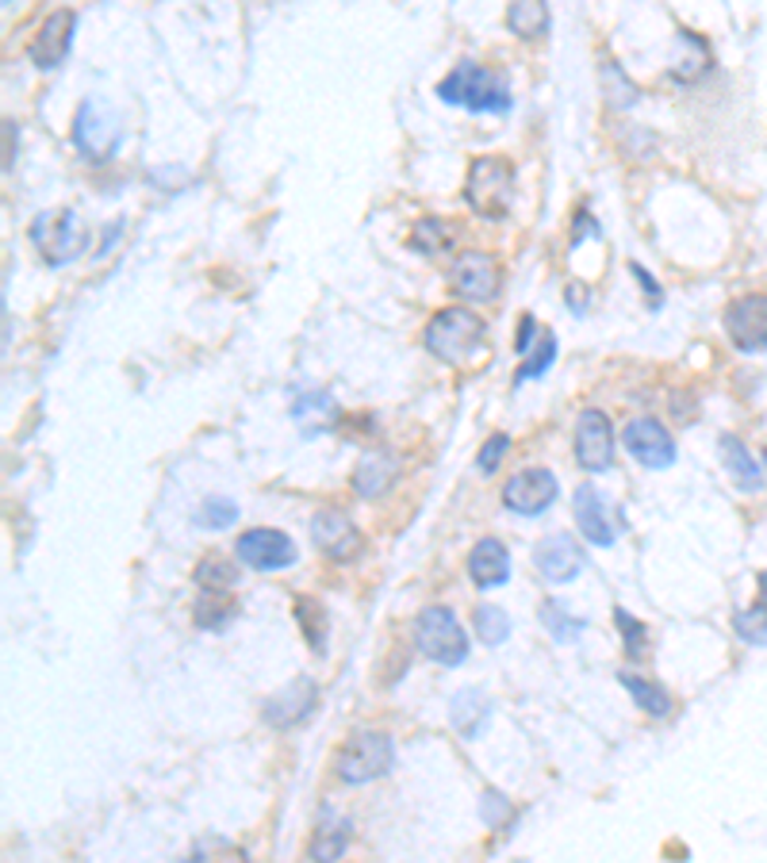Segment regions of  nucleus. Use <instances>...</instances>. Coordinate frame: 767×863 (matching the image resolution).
Listing matches in <instances>:
<instances>
[{
	"label": "nucleus",
	"mask_w": 767,
	"mask_h": 863,
	"mask_svg": "<svg viewBox=\"0 0 767 863\" xmlns=\"http://www.w3.org/2000/svg\"><path fill=\"white\" fill-rule=\"evenodd\" d=\"M438 101L441 104H461L469 111H499L510 108V85L503 73L487 70L480 62H461L446 81H438Z\"/></svg>",
	"instance_id": "obj_1"
},
{
	"label": "nucleus",
	"mask_w": 767,
	"mask_h": 863,
	"mask_svg": "<svg viewBox=\"0 0 767 863\" xmlns=\"http://www.w3.org/2000/svg\"><path fill=\"white\" fill-rule=\"evenodd\" d=\"M464 200L484 220H503L515 200V165L503 154H484L469 165L464 177Z\"/></svg>",
	"instance_id": "obj_2"
},
{
	"label": "nucleus",
	"mask_w": 767,
	"mask_h": 863,
	"mask_svg": "<svg viewBox=\"0 0 767 863\" xmlns=\"http://www.w3.org/2000/svg\"><path fill=\"white\" fill-rule=\"evenodd\" d=\"M423 342L434 357L449 365H464L484 342V319L464 307H441L423 330Z\"/></svg>",
	"instance_id": "obj_3"
},
{
	"label": "nucleus",
	"mask_w": 767,
	"mask_h": 863,
	"mask_svg": "<svg viewBox=\"0 0 767 863\" xmlns=\"http://www.w3.org/2000/svg\"><path fill=\"white\" fill-rule=\"evenodd\" d=\"M415 645L423 649V657H430L434 664L457 667L469 660V637H464L461 622L453 618L449 606H426L415 618Z\"/></svg>",
	"instance_id": "obj_4"
},
{
	"label": "nucleus",
	"mask_w": 767,
	"mask_h": 863,
	"mask_svg": "<svg viewBox=\"0 0 767 863\" xmlns=\"http://www.w3.org/2000/svg\"><path fill=\"white\" fill-rule=\"evenodd\" d=\"M338 768V779L342 783H373V779H380L384 771L392 768V737H384V733H353L350 741L342 745V753H338L334 760Z\"/></svg>",
	"instance_id": "obj_5"
},
{
	"label": "nucleus",
	"mask_w": 767,
	"mask_h": 863,
	"mask_svg": "<svg viewBox=\"0 0 767 863\" xmlns=\"http://www.w3.org/2000/svg\"><path fill=\"white\" fill-rule=\"evenodd\" d=\"M27 235H32L35 250L43 253L47 265H66V261H73L81 250H85V230L78 227V215H73L70 208L35 215V223H32Z\"/></svg>",
	"instance_id": "obj_6"
},
{
	"label": "nucleus",
	"mask_w": 767,
	"mask_h": 863,
	"mask_svg": "<svg viewBox=\"0 0 767 863\" xmlns=\"http://www.w3.org/2000/svg\"><path fill=\"white\" fill-rule=\"evenodd\" d=\"M73 142H78V150L88 162H108V157L116 154V146H119L116 116H111L96 96L81 101L78 116H73Z\"/></svg>",
	"instance_id": "obj_7"
},
{
	"label": "nucleus",
	"mask_w": 767,
	"mask_h": 863,
	"mask_svg": "<svg viewBox=\"0 0 767 863\" xmlns=\"http://www.w3.org/2000/svg\"><path fill=\"white\" fill-rule=\"evenodd\" d=\"M296 542L281 530H246L235 542V560L246 568H258V572H281V568L296 565Z\"/></svg>",
	"instance_id": "obj_8"
},
{
	"label": "nucleus",
	"mask_w": 767,
	"mask_h": 863,
	"mask_svg": "<svg viewBox=\"0 0 767 863\" xmlns=\"http://www.w3.org/2000/svg\"><path fill=\"white\" fill-rule=\"evenodd\" d=\"M725 334L736 350H744V354L767 350V296L764 292H752V296H741L725 307Z\"/></svg>",
	"instance_id": "obj_9"
},
{
	"label": "nucleus",
	"mask_w": 767,
	"mask_h": 863,
	"mask_svg": "<svg viewBox=\"0 0 767 863\" xmlns=\"http://www.w3.org/2000/svg\"><path fill=\"white\" fill-rule=\"evenodd\" d=\"M449 288L461 299L487 304V299L499 296V265H495L492 253H480V250L461 253L453 261V269H449Z\"/></svg>",
	"instance_id": "obj_10"
},
{
	"label": "nucleus",
	"mask_w": 767,
	"mask_h": 863,
	"mask_svg": "<svg viewBox=\"0 0 767 863\" xmlns=\"http://www.w3.org/2000/svg\"><path fill=\"white\" fill-rule=\"evenodd\" d=\"M576 461L588 472H606L614 464V426L599 407L576 418Z\"/></svg>",
	"instance_id": "obj_11"
},
{
	"label": "nucleus",
	"mask_w": 767,
	"mask_h": 863,
	"mask_svg": "<svg viewBox=\"0 0 767 863\" xmlns=\"http://www.w3.org/2000/svg\"><path fill=\"white\" fill-rule=\"evenodd\" d=\"M560 495V484L548 469H526L518 476L507 480L503 487V507L515 510V515H541V510L553 507V499Z\"/></svg>",
	"instance_id": "obj_12"
},
{
	"label": "nucleus",
	"mask_w": 767,
	"mask_h": 863,
	"mask_svg": "<svg viewBox=\"0 0 767 863\" xmlns=\"http://www.w3.org/2000/svg\"><path fill=\"white\" fill-rule=\"evenodd\" d=\"M629 457L641 461L645 469H668L675 464V438L657 423V418H629L626 430H622Z\"/></svg>",
	"instance_id": "obj_13"
},
{
	"label": "nucleus",
	"mask_w": 767,
	"mask_h": 863,
	"mask_svg": "<svg viewBox=\"0 0 767 863\" xmlns=\"http://www.w3.org/2000/svg\"><path fill=\"white\" fill-rule=\"evenodd\" d=\"M311 537L330 560H353L361 553V530L338 507H327L311 518Z\"/></svg>",
	"instance_id": "obj_14"
},
{
	"label": "nucleus",
	"mask_w": 767,
	"mask_h": 863,
	"mask_svg": "<svg viewBox=\"0 0 767 863\" xmlns=\"http://www.w3.org/2000/svg\"><path fill=\"white\" fill-rule=\"evenodd\" d=\"M73 27H78V12H70V9H58L43 20L39 35H35L32 50H27L39 70H58V66L66 62V55H70V47H73Z\"/></svg>",
	"instance_id": "obj_15"
},
{
	"label": "nucleus",
	"mask_w": 767,
	"mask_h": 863,
	"mask_svg": "<svg viewBox=\"0 0 767 863\" xmlns=\"http://www.w3.org/2000/svg\"><path fill=\"white\" fill-rule=\"evenodd\" d=\"M583 565H588V557H583V549L576 542H571L568 534H548L538 542V549H533V568H538L541 576H545L548 583H568L576 580V576L583 572Z\"/></svg>",
	"instance_id": "obj_16"
},
{
	"label": "nucleus",
	"mask_w": 767,
	"mask_h": 863,
	"mask_svg": "<svg viewBox=\"0 0 767 863\" xmlns=\"http://www.w3.org/2000/svg\"><path fill=\"white\" fill-rule=\"evenodd\" d=\"M571 510H576V527H580V534L588 537L591 545H603V549L614 545L618 530H614V518H611V510H606L603 492H595L591 484H580L576 495H571Z\"/></svg>",
	"instance_id": "obj_17"
},
{
	"label": "nucleus",
	"mask_w": 767,
	"mask_h": 863,
	"mask_svg": "<svg viewBox=\"0 0 767 863\" xmlns=\"http://www.w3.org/2000/svg\"><path fill=\"white\" fill-rule=\"evenodd\" d=\"M315 702H319L315 679L299 675V679H292V687H284L281 695H273V699L261 707V714H266V722L276 725V730H288V725H299L307 714H311Z\"/></svg>",
	"instance_id": "obj_18"
},
{
	"label": "nucleus",
	"mask_w": 767,
	"mask_h": 863,
	"mask_svg": "<svg viewBox=\"0 0 767 863\" xmlns=\"http://www.w3.org/2000/svg\"><path fill=\"white\" fill-rule=\"evenodd\" d=\"M469 576L476 588L492 591V588H503L510 576V553L503 542H495V537H484V542H476V549L469 553Z\"/></svg>",
	"instance_id": "obj_19"
},
{
	"label": "nucleus",
	"mask_w": 767,
	"mask_h": 863,
	"mask_svg": "<svg viewBox=\"0 0 767 863\" xmlns=\"http://www.w3.org/2000/svg\"><path fill=\"white\" fill-rule=\"evenodd\" d=\"M718 449H721V464H725L729 476L736 480V487H741V492H748V495H756L759 487H764V464H756L752 449L744 446L736 434H721Z\"/></svg>",
	"instance_id": "obj_20"
},
{
	"label": "nucleus",
	"mask_w": 767,
	"mask_h": 863,
	"mask_svg": "<svg viewBox=\"0 0 767 863\" xmlns=\"http://www.w3.org/2000/svg\"><path fill=\"white\" fill-rule=\"evenodd\" d=\"M350 840H353V821H345V817L327 809V814L319 817V825H315L307 855H311V863H338L345 855V848H350Z\"/></svg>",
	"instance_id": "obj_21"
},
{
	"label": "nucleus",
	"mask_w": 767,
	"mask_h": 863,
	"mask_svg": "<svg viewBox=\"0 0 767 863\" xmlns=\"http://www.w3.org/2000/svg\"><path fill=\"white\" fill-rule=\"evenodd\" d=\"M396 476H400V461H396V453L376 449V453L361 457V464L353 469V492L365 495V499H376V495H384L396 484Z\"/></svg>",
	"instance_id": "obj_22"
},
{
	"label": "nucleus",
	"mask_w": 767,
	"mask_h": 863,
	"mask_svg": "<svg viewBox=\"0 0 767 863\" xmlns=\"http://www.w3.org/2000/svg\"><path fill=\"white\" fill-rule=\"evenodd\" d=\"M449 722H453V730L461 733L464 741H476L480 733L487 730V722H492V702H487V695H480V690H461V695H453V702H449Z\"/></svg>",
	"instance_id": "obj_23"
},
{
	"label": "nucleus",
	"mask_w": 767,
	"mask_h": 863,
	"mask_svg": "<svg viewBox=\"0 0 767 863\" xmlns=\"http://www.w3.org/2000/svg\"><path fill=\"white\" fill-rule=\"evenodd\" d=\"M733 629L741 641L748 645H767V572H759V599L748 611H736Z\"/></svg>",
	"instance_id": "obj_24"
},
{
	"label": "nucleus",
	"mask_w": 767,
	"mask_h": 863,
	"mask_svg": "<svg viewBox=\"0 0 767 863\" xmlns=\"http://www.w3.org/2000/svg\"><path fill=\"white\" fill-rule=\"evenodd\" d=\"M618 679H622V687H626L629 695H634V702L645 710V714L668 718V710H672V699H668V690H660V683L641 679L637 672H618Z\"/></svg>",
	"instance_id": "obj_25"
},
{
	"label": "nucleus",
	"mask_w": 767,
	"mask_h": 863,
	"mask_svg": "<svg viewBox=\"0 0 767 863\" xmlns=\"http://www.w3.org/2000/svg\"><path fill=\"white\" fill-rule=\"evenodd\" d=\"M507 27L518 39H541L548 32V9L533 4V0H518V4L507 9Z\"/></svg>",
	"instance_id": "obj_26"
},
{
	"label": "nucleus",
	"mask_w": 767,
	"mask_h": 863,
	"mask_svg": "<svg viewBox=\"0 0 767 863\" xmlns=\"http://www.w3.org/2000/svg\"><path fill=\"white\" fill-rule=\"evenodd\" d=\"M538 618H541V626H545L548 634H553L560 645L580 641L583 626H588V622H583V618H571V614H568V606H564V603H556V599H545V603H541Z\"/></svg>",
	"instance_id": "obj_27"
},
{
	"label": "nucleus",
	"mask_w": 767,
	"mask_h": 863,
	"mask_svg": "<svg viewBox=\"0 0 767 863\" xmlns=\"http://www.w3.org/2000/svg\"><path fill=\"white\" fill-rule=\"evenodd\" d=\"M192 580H197L200 591H231L238 583V565L231 557H220V553H212V557H204L197 565Z\"/></svg>",
	"instance_id": "obj_28"
},
{
	"label": "nucleus",
	"mask_w": 767,
	"mask_h": 863,
	"mask_svg": "<svg viewBox=\"0 0 767 863\" xmlns=\"http://www.w3.org/2000/svg\"><path fill=\"white\" fill-rule=\"evenodd\" d=\"M192 614H197L200 629H223L235 618V599H231V591H200Z\"/></svg>",
	"instance_id": "obj_29"
},
{
	"label": "nucleus",
	"mask_w": 767,
	"mask_h": 863,
	"mask_svg": "<svg viewBox=\"0 0 767 863\" xmlns=\"http://www.w3.org/2000/svg\"><path fill=\"white\" fill-rule=\"evenodd\" d=\"M292 614H296L299 629H304L307 645H311V652H322L327 649V611H322L315 599L299 595L296 603H292Z\"/></svg>",
	"instance_id": "obj_30"
},
{
	"label": "nucleus",
	"mask_w": 767,
	"mask_h": 863,
	"mask_svg": "<svg viewBox=\"0 0 767 863\" xmlns=\"http://www.w3.org/2000/svg\"><path fill=\"white\" fill-rule=\"evenodd\" d=\"M188 863H250L246 860V852L238 844H231V840L223 837H204L192 844V852H188Z\"/></svg>",
	"instance_id": "obj_31"
},
{
	"label": "nucleus",
	"mask_w": 767,
	"mask_h": 863,
	"mask_svg": "<svg viewBox=\"0 0 767 863\" xmlns=\"http://www.w3.org/2000/svg\"><path fill=\"white\" fill-rule=\"evenodd\" d=\"M476 637L484 645H503L507 641V634H510V622H507V611H499V606H492V603H484V606H476Z\"/></svg>",
	"instance_id": "obj_32"
},
{
	"label": "nucleus",
	"mask_w": 767,
	"mask_h": 863,
	"mask_svg": "<svg viewBox=\"0 0 767 863\" xmlns=\"http://www.w3.org/2000/svg\"><path fill=\"white\" fill-rule=\"evenodd\" d=\"M553 362H556V338H553V330H541V342L533 345L530 357H526L522 369H518V385H526V380L541 377V373H545Z\"/></svg>",
	"instance_id": "obj_33"
},
{
	"label": "nucleus",
	"mask_w": 767,
	"mask_h": 863,
	"mask_svg": "<svg viewBox=\"0 0 767 863\" xmlns=\"http://www.w3.org/2000/svg\"><path fill=\"white\" fill-rule=\"evenodd\" d=\"M614 622H618V634H622V641H626L629 657H645V649H649V629H645V622L634 618L626 606H614Z\"/></svg>",
	"instance_id": "obj_34"
},
{
	"label": "nucleus",
	"mask_w": 767,
	"mask_h": 863,
	"mask_svg": "<svg viewBox=\"0 0 767 863\" xmlns=\"http://www.w3.org/2000/svg\"><path fill=\"white\" fill-rule=\"evenodd\" d=\"M197 522L208 530H223V527H231V522H238V507L231 499H223V495H208L197 510Z\"/></svg>",
	"instance_id": "obj_35"
},
{
	"label": "nucleus",
	"mask_w": 767,
	"mask_h": 863,
	"mask_svg": "<svg viewBox=\"0 0 767 863\" xmlns=\"http://www.w3.org/2000/svg\"><path fill=\"white\" fill-rule=\"evenodd\" d=\"M411 246L423 253H441L449 246V230L441 227L438 220H418L415 235H411Z\"/></svg>",
	"instance_id": "obj_36"
},
{
	"label": "nucleus",
	"mask_w": 767,
	"mask_h": 863,
	"mask_svg": "<svg viewBox=\"0 0 767 863\" xmlns=\"http://www.w3.org/2000/svg\"><path fill=\"white\" fill-rule=\"evenodd\" d=\"M292 415H296L299 423H307V415H319L322 423H330V418L338 415V407H334V400H330V395L311 392V395H304L299 403H292Z\"/></svg>",
	"instance_id": "obj_37"
},
{
	"label": "nucleus",
	"mask_w": 767,
	"mask_h": 863,
	"mask_svg": "<svg viewBox=\"0 0 767 863\" xmlns=\"http://www.w3.org/2000/svg\"><path fill=\"white\" fill-rule=\"evenodd\" d=\"M507 449H510V434H492V438L480 446V453H476V464H480V472H487L492 476L495 469H499V461L507 457Z\"/></svg>",
	"instance_id": "obj_38"
},
{
	"label": "nucleus",
	"mask_w": 767,
	"mask_h": 863,
	"mask_svg": "<svg viewBox=\"0 0 767 863\" xmlns=\"http://www.w3.org/2000/svg\"><path fill=\"white\" fill-rule=\"evenodd\" d=\"M499 814H507V799H503V794H495V791H487L484 794V821L495 825V821H499Z\"/></svg>",
	"instance_id": "obj_39"
},
{
	"label": "nucleus",
	"mask_w": 767,
	"mask_h": 863,
	"mask_svg": "<svg viewBox=\"0 0 767 863\" xmlns=\"http://www.w3.org/2000/svg\"><path fill=\"white\" fill-rule=\"evenodd\" d=\"M583 235H599V223L580 208V215H576V230H571V246H580Z\"/></svg>",
	"instance_id": "obj_40"
},
{
	"label": "nucleus",
	"mask_w": 767,
	"mask_h": 863,
	"mask_svg": "<svg viewBox=\"0 0 767 863\" xmlns=\"http://www.w3.org/2000/svg\"><path fill=\"white\" fill-rule=\"evenodd\" d=\"M533 330H538V322H533L530 315H526V319H522V327H518V342H515L518 350H522V354H530V350H533V342H538V338H533Z\"/></svg>",
	"instance_id": "obj_41"
},
{
	"label": "nucleus",
	"mask_w": 767,
	"mask_h": 863,
	"mask_svg": "<svg viewBox=\"0 0 767 863\" xmlns=\"http://www.w3.org/2000/svg\"><path fill=\"white\" fill-rule=\"evenodd\" d=\"M634 276H637V281H641V288L652 296V304H657V299H664V292H660V288H657V281H652V276H649V269L634 265Z\"/></svg>",
	"instance_id": "obj_42"
},
{
	"label": "nucleus",
	"mask_w": 767,
	"mask_h": 863,
	"mask_svg": "<svg viewBox=\"0 0 767 863\" xmlns=\"http://www.w3.org/2000/svg\"><path fill=\"white\" fill-rule=\"evenodd\" d=\"M119 235H123V220H116V227H111V235H108V230H104V246H101V253H108L111 246H116V238H119Z\"/></svg>",
	"instance_id": "obj_43"
},
{
	"label": "nucleus",
	"mask_w": 767,
	"mask_h": 863,
	"mask_svg": "<svg viewBox=\"0 0 767 863\" xmlns=\"http://www.w3.org/2000/svg\"><path fill=\"white\" fill-rule=\"evenodd\" d=\"M759 461H764V469H767V449H764V457H759Z\"/></svg>",
	"instance_id": "obj_44"
}]
</instances>
